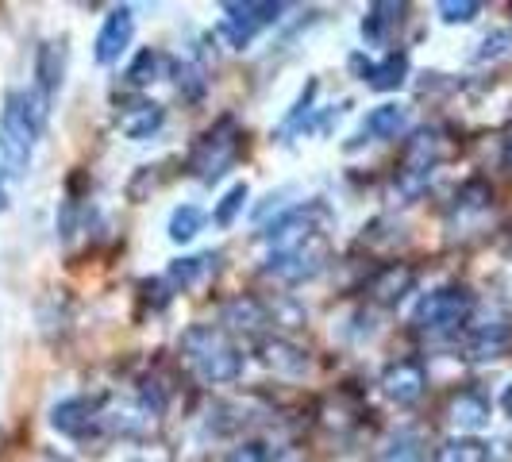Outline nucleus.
Instances as JSON below:
<instances>
[{"mask_svg":"<svg viewBox=\"0 0 512 462\" xmlns=\"http://www.w3.org/2000/svg\"><path fill=\"white\" fill-rule=\"evenodd\" d=\"M47 97L35 93H20L12 89L4 97V112H0V162L12 178H24L31 166V154L39 143V131L47 124Z\"/></svg>","mask_w":512,"mask_h":462,"instance_id":"1","label":"nucleus"},{"mask_svg":"<svg viewBox=\"0 0 512 462\" xmlns=\"http://www.w3.org/2000/svg\"><path fill=\"white\" fill-rule=\"evenodd\" d=\"M178 351H181V359L193 366V374L208 385L235 382V378L243 374V355H239V347L231 343L224 328L193 324V328L181 332Z\"/></svg>","mask_w":512,"mask_h":462,"instance_id":"2","label":"nucleus"},{"mask_svg":"<svg viewBox=\"0 0 512 462\" xmlns=\"http://www.w3.org/2000/svg\"><path fill=\"white\" fill-rule=\"evenodd\" d=\"M470 308H474V293L466 285H443V289H432V293L420 297L412 324L420 332H432V335L455 332L462 320L470 316Z\"/></svg>","mask_w":512,"mask_h":462,"instance_id":"3","label":"nucleus"},{"mask_svg":"<svg viewBox=\"0 0 512 462\" xmlns=\"http://www.w3.org/2000/svg\"><path fill=\"white\" fill-rule=\"evenodd\" d=\"M235 151H239V128L235 120H220L216 128H208L197 147L189 154V170L197 181H216L231 162H235Z\"/></svg>","mask_w":512,"mask_h":462,"instance_id":"4","label":"nucleus"},{"mask_svg":"<svg viewBox=\"0 0 512 462\" xmlns=\"http://www.w3.org/2000/svg\"><path fill=\"white\" fill-rule=\"evenodd\" d=\"M324 266H328V239L316 235V239H308L293 251H278V255L266 258V278L282 285H301L308 278H316Z\"/></svg>","mask_w":512,"mask_h":462,"instance_id":"5","label":"nucleus"},{"mask_svg":"<svg viewBox=\"0 0 512 462\" xmlns=\"http://www.w3.org/2000/svg\"><path fill=\"white\" fill-rule=\"evenodd\" d=\"M228 20H224V35H228L235 47H247L262 27L278 24L285 8L274 0H243V4H224Z\"/></svg>","mask_w":512,"mask_h":462,"instance_id":"6","label":"nucleus"},{"mask_svg":"<svg viewBox=\"0 0 512 462\" xmlns=\"http://www.w3.org/2000/svg\"><path fill=\"white\" fill-rule=\"evenodd\" d=\"M328 212L320 205H308V208H293V212H285L282 220H274L270 228L262 231V239H266V247L278 255V251H293V247H301L308 239H316V235H324V231L316 228V220H324Z\"/></svg>","mask_w":512,"mask_h":462,"instance_id":"7","label":"nucleus"},{"mask_svg":"<svg viewBox=\"0 0 512 462\" xmlns=\"http://www.w3.org/2000/svg\"><path fill=\"white\" fill-rule=\"evenodd\" d=\"M424 389H428V370L416 359H397L393 366H385L382 393L393 405L409 409V405H416V401L424 397Z\"/></svg>","mask_w":512,"mask_h":462,"instance_id":"8","label":"nucleus"},{"mask_svg":"<svg viewBox=\"0 0 512 462\" xmlns=\"http://www.w3.org/2000/svg\"><path fill=\"white\" fill-rule=\"evenodd\" d=\"M131 39H135V16H131V8H112V12L104 16L101 31H97L93 58H97L101 66H112V62H120V54L131 47Z\"/></svg>","mask_w":512,"mask_h":462,"instance_id":"9","label":"nucleus"},{"mask_svg":"<svg viewBox=\"0 0 512 462\" xmlns=\"http://www.w3.org/2000/svg\"><path fill=\"white\" fill-rule=\"evenodd\" d=\"M258 355H262V362H266L274 374H282V378H305L308 366H312L305 347H297V343H293V339H285V335L262 339Z\"/></svg>","mask_w":512,"mask_h":462,"instance_id":"10","label":"nucleus"},{"mask_svg":"<svg viewBox=\"0 0 512 462\" xmlns=\"http://www.w3.org/2000/svg\"><path fill=\"white\" fill-rule=\"evenodd\" d=\"M97 420H101V416H97V401H85V397H70V401H62V405H54L51 409L54 432L74 436V439L89 436Z\"/></svg>","mask_w":512,"mask_h":462,"instance_id":"11","label":"nucleus"},{"mask_svg":"<svg viewBox=\"0 0 512 462\" xmlns=\"http://www.w3.org/2000/svg\"><path fill=\"white\" fill-rule=\"evenodd\" d=\"M412 285H416L412 266L393 262V266H382V270L370 278V297H374L378 305H397V301H405V293H412Z\"/></svg>","mask_w":512,"mask_h":462,"instance_id":"12","label":"nucleus"},{"mask_svg":"<svg viewBox=\"0 0 512 462\" xmlns=\"http://www.w3.org/2000/svg\"><path fill=\"white\" fill-rule=\"evenodd\" d=\"M220 320L228 328H235V332H247V335H255L274 324L270 320V305H262L258 297H231L228 305H224V312H220Z\"/></svg>","mask_w":512,"mask_h":462,"instance_id":"13","label":"nucleus"},{"mask_svg":"<svg viewBox=\"0 0 512 462\" xmlns=\"http://www.w3.org/2000/svg\"><path fill=\"white\" fill-rule=\"evenodd\" d=\"M62 74H66V39L58 43H43L39 47V58H35V77H39V97L51 101L54 93L62 89Z\"/></svg>","mask_w":512,"mask_h":462,"instance_id":"14","label":"nucleus"},{"mask_svg":"<svg viewBox=\"0 0 512 462\" xmlns=\"http://www.w3.org/2000/svg\"><path fill=\"white\" fill-rule=\"evenodd\" d=\"M447 416H451V424L462 428V432H478V428H486L489 424V401L478 393V389H462V393L451 397Z\"/></svg>","mask_w":512,"mask_h":462,"instance_id":"15","label":"nucleus"},{"mask_svg":"<svg viewBox=\"0 0 512 462\" xmlns=\"http://www.w3.org/2000/svg\"><path fill=\"white\" fill-rule=\"evenodd\" d=\"M162 124H166V108L154 101H139L120 116V135H128V139L139 143V139H151Z\"/></svg>","mask_w":512,"mask_h":462,"instance_id":"16","label":"nucleus"},{"mask_svg":"<svg viewBox=\"0 0 512 462\" xmlns=\"http://www.w3.org/2000/svg\"><path fill=\"white\" fill-rule=\"evenodd\" d=\"M366 135H374V139H397V135H405L409 131V108L397 101L389 104H378V108H370L366 112V124H362Z\"/></svg>","mask_w":512,"mask_h":462,"instance_id":"17","label":"nucleus"},{"mask_svg":"<svg viewBox=\"0 0 512 462\" xmlns=\"http://www.w3.org/2000/svg\"><path fill=\"white\" fill-rule=\"evenodd\" d=\"M509 347H512L509 324H482L478 332L470 335V343H466L470 359H478V362L501 359V355H509Z\"/></svg>","mask_w":512,"mask_h":462,"instance_id":"18","label":"nucleus"},{"mask_svg":"<svg viewBox=\"0 0 512 462\" xmlns=\"http://www.w3.org/2000/svg\"><path fill=\"white\" fill-rule=\"evenodd\" d=\"M216 258L220 255H212V251H208V255H189V258L170 262V282L178 285V289H193L205 274L216 270Z\"/></svg>","mask_w":512,"mask_h":462,"instance_id":"19","label":"nucleus"},{"mask_svg":"<svg viewBox=\"0 0 512 462\" xmlns=\"http://www.w3.org/2000/svg\"><path fill=\"white\" fill-rule=\"evenodd\" d=\"M405 77H409V58L393 51V54H385L382 62L370 70V89H378V93L401 89V85H405Z\"/></svg>","mask_w":512,"mask_h":462,"instance_id":"20","label":"nucleus"},{"mask_svg":"<svg viewBox=\"0 0 512 462\" xmlns=\"http://www.w3.org/2000/svg\"><path fill=\"white\" fill-rule=\"evenodd\" d=\"M401 12H405V4H374L370 16L362 20V39L366 43H385V31L393 27V20L401 24Z\"/></svg>","mask_w":512,"mask_h":462,"instance_id":"21","label":"nucleus"},{"mask_svg":"<svg viewBox=\"0 0 512 462\" xmlns=\"http://www.w3.org/2000/svg\"><path fill=\"white\" fill-rule=\"evenodd\" d=\"M247 201H251V189H247V181L231 185L228 193L220 197V205L212 208V224H216V228H231V224L239 220V212L247 208Z\"/></svg>","mask_w":512,"mask_h":462,"instance_id":"22","label":"nucleus"},{"mask_svg":"<svg viewBox=\"0 0 512 462\" xmlns=\"http://www.w3.org/2000/svg\"><path fill=\"white\" fill-rule=\"evenodd\" d=\"M205 228V212L197 205H181L170 212V239L174 243H189V239H197V231Z\"/></svg>","mask_w":512,"mask_h":462,"instance_id":"23","label":"nucleus"},{"mask_svg":"<svg viewBox=\"0 0 512 462\" xmlns=\"http://www.w3.org/2000/svg\"><path fill=\"white\" fill-rule=\"evenodd\" d=\"M158 74H162V54L147 47V51H139L131 58V66L124 70V81H128L131 89H143V85L158 81Z\"/></svg>","mask_w":512,"mask_h":462,"instance_id":"24","label":"nucleus"},{"mask_svg":"<svg viewBox=\"0 0 512 462\" xmlns=\"http://www.w3.org/2000/svg\"><path fill=\"white\" fill-rule=\"evenodd\" d=\"M486 455L482 439H447L436 451V462H486Z\"/></svg>","mask_w":512,"mask_h":462,"instance_id":"25","label":"nucleus"},{"mask_svg":"<svg viewBox=\"0 0 512 462\" xmlns=\"http://www.w3.org/2000/svg\"><path fill=\"white\" fill-rule=\"evenodd\" d=\"M174 77H178V93L185 101H201L208 89V77L201 62H178L174 66Z\"/></svg>","mask_w":512,"mask_h":462,"instance_id":"26","label":"nucleus"},{"mask_svg":"<svg viewBox=\"0 0 512 462\" xmlns=\"http://www.w3.org/2000/svg\"><path fill=\"white\" fill-rule=\"evenodd\" d=\"M509 51H512V31L509 27H501V31H489L486 39L478 43L474 62H493V58H505Z\"/></svg>","mask_w":512,"mask_h":462,"instance_id":"27","label":"nucleus"},{"mask_svg":"<svg viewBox=\"0 0 512 462\" xmlns=\"http://www.w3.org/2000/svg\"><path fill=\"white\" fill-rule=\"evenodd\" d=\"M158 181H162V174H158V166H139L135 174H131L128 181V197L139 205V201H147L154 189H158Z\"/></svg>","mask_w":512,"mask_h":462,"instance_id":"28","label":"nucleus"},{"mask_svg":"<svg viewBox=\"0 0 512 462\" xmlns=\"http://www.w3.org/2000/svg\"><path fill=\"white\" fill-rule=\"evenodd\" d=\"M478 12H482V4H478V0H443V4H439L443 24H470Z\"/></svg>","mask_w":512,"mask_h":462,"instance_id":"29","label":"nucleus"},{"mask_svg":"<svg viewBox=\"0 0 512 462\" xmlns=\"http://www.w3.org/2000/svg\"><path fill=\"white\" fill-rule=\"evenodd\" d=\"M455 201H459V208H486L489 201H493V185H489V181H482V178L466 181Z\"/></svg>","mask_w":512,"mask_h":462,"instance_id":"30","label":"nucleus"},{"mask_svg":"<svg viewBox=\"0 0 512 462\" xmlns=\"http://www.w3.org/2000/svg\"><path fill=\"white\" fill-rule=\"evenodd\" d=\"M312 97H316V81H308L305 93L297 97V104H293V112H289V120H285V131L297 128V124H301V120L308 116V112H312Z\"/></svg>","mask_w":512,"mask_h":462,"instance_id":"31","label":"nucleus"},{"mask_svg":"<svg viewBox=\"0 0 512 462\" xmlns=\"http://www.w3.org/2000/svg\"><path fill=\"white\" fill-rule=\"evenodd\" d=\"M228 462H270V451H266V443H239L228 455Z\"/></svg>","mask_w":512,"mask_h":462,"instance_id":"32","label":"nucleus"},{"mask_svg":"<svg viewBox=\"0 0 512 462\" xmlns=\"http://www.w3.org/2000/svg\"><path fill=\"white\" fill-rule=\"evenodd\" d=\"M4 174H8V170H4V162H0V212L8 208V189H4Z\"/></svg>","mask_w":512,"mask_h":462,"instance_id":"33","label":"nucleus"},{"mask_svg":"<svg viewBox=\"0 0 512 462\" xmlns=\"http://www.w3.org/2000/svg\"><path fill=\"white\" fill-rule=\"evenodd\" d=\"M501 409H505V416H512V385L501 393Z\"/></svg>","mask_w":512,"mask_h":462,"instance_id":"34","label":"nucleus"},{"mask_svg":"<svg viewBox=\"0 0 512 462\" xmlns=\"http://www.w3.org/2000/svg\"><path fill=\"white\" fill-rule=\"evenodd\" d=\"M39 462H66V459H62V455H54V451H43V455H39Z\"/></svg>","mask_w":512,"mask_h":462,"instance_id":"35","label":"nucleus"},{"mask_svg":"<svg viewBox=\"0 0 512 462\" xmlns=\"http://www.w3.org/2000/svg\"><path fill=\"white\" fill-rule=\"evenodd\" d=\"M505 158H509V166H512V143H509V154H505Z\"/></svg>","mask_w":512,"mask_h":462,"instance_id":"36","label":"nucleus"}]
</instances>
